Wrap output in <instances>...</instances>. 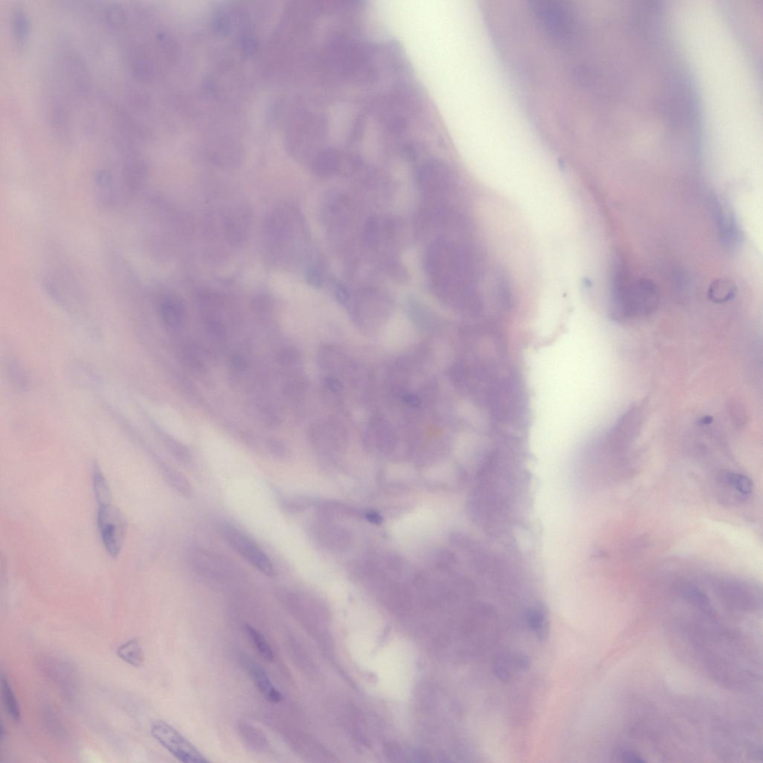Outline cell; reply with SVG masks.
I'll list each match as a JSON object with an SVG mask.
<instances>
[{"mask_svg": "<svg viewBox=\"0 0 763 763\" xmlns=\"http://www.w3.org/2000/svg\"><path fill=\"white\" fill-rule=\"evenodd\" d=\"M531 667V660L528 655L503 651L498 653L493 662V671L496 677L504 683H510L517 676L526 673Z\"/></svg>", "mask_w": 763, "mask_h": 763, "instance_id": "cell-9", "label": "cell"}, {"mask_svg": "<svg viewBox=\"0 0 763 763\" xmlns=\"http://www.w3.org/2000/svg\"><path fill=\"white\" fill-rule=\"evenodd\" d=\"M322 60H323V58H322ZM323 64H324V62H323ZM324 70H325V68H324ZM325 74H326V72H325ZM326 78H327V76H326ZM327 83H328V81H327ZM328 91H329V90H328Z\"/></svg>", "mask_w": 763, "mask_h": 763, "instance_id": "cell-28", "label": "cell"}, {"mask_svg": "<svg viewBox=\"0 0 763 763\" xmlns=\"http://www.w3.org/2000/svg\"><path fill=\"white\" fill-rule=\"evenodd\" d=\"M325 384H326L327 387L333 393H339L342 389L341 383L333 378H327L325 380Z\"/></svg>", "mask_w": 763, "mask_h": 763, "instance_id": "cell-25", "label": "cell"}, {"mask_svg": "<svg viewBox=\"0 0 763 763\" xmlns=\"http://www.w3.org/2000/svg\"><path fill=\"white\" fill-rule=\"evenodd\" d=\"M530 8L546 35L562 47H573L580 34L574 8L562 0H533Z\"/></svg>", "mask_w": 763, "mask_h": 763, "instance_id": "cell-2", "label": "cell"}, {"mask_svg": "<svg viewBox=\"0 0 763 763\" xmlns=\"http://www.w3.org/2000/svg\"><path fill=\"white\" fill-rule=\"evenodd\" d=\"M526 625L532 630L539 642L545 643L551 630V619L548 610L542 602L535 603L528 607L525 612Z\"/></svg>", "mask_w": 763, "mask_h": 763, "instance_id": "cell-11", "label": "cell"}, {"mask_svg": "<svg viewBox=\"0 0 763 763\" xmlns=\"http://www.w3.org/2000/svg\"><path fill=\"white\" fill-rule=\"evenodd\" d=\"M188 562L193 573L211 582L227 584L244 578L240 567L228 558L207 549H191Z\"/></svg>", "mask_w": 763, "mask_h": 763, "instance_id": "cell-3", "label": "cell"}, {"mask_svg": "<svg viewBox=\"0 0 763 763\" xmlns=\"http://www.w3.org/2000/svg\"><path fill=\"white\" fill-rule=\"evenodd\" d=\"M402 400L405 404L411 407H418L421 404L419 396L412 394H404Z\"/></svg>", "mask_w": 763, "mask_h": 763, "instance_id": "cell-24", "label": "cell"}, {"mask_svg": "<svg viewBox=\"0 0 763 763\" xmlns=\"http://www.w3.org/2000/svg\"><path fill=\"white\" fill-rule=\"evenodd\" d=\"M11 25L17 47L19 49H23L26 46L29 38L30 23L22 8L18 7L13 10Z\"/></svg>", "mask_w": 763, "mask_h": 763, "instance_id": "cell-14", "label": "cell"}, {"mask_svg": "<svg viewBox=\"0 0 763 763\" xmlns=\"http://www.w3.org/2000/svg\"><path fill=\"white\" fill-rule=\"evenodd\" d=\"M737 294V287L730 279L721 278L710 285L708 296L712 301L724 303L734 299Z\"/></svg>", "mask_w": 763, "mask_h": 763, "instance_id": "cell-16", "label": "cell"}, {"mask_svg": "<svg viewBox=\"0 0 763 763\" xmlns=\"http://www.w3.org/2000/svg\"><path fill=\"white\" fill-rule=\"evenodd\" d=\"M150 731L159 744L170 754L184 763L210 762L205 756L184 736L166 721H151Z\"/></svg>", "mask_w": 763, "mask_h": 763, "instance_id": "cell-6", "label": "cell"}, {"mask_svg": "<svg viewBox=\"0 0 763 763\" xmlns=\"http://www.w3.org/2000/svg\"><path fill=\"white\" fill-rule=\"evenodd\" d=\"M722 479L732 489L744 496H748L754 490V483L748 476L736 472H727Z\"/></svg>", "mask_w": 763, "mask_h": 763, "instance_id": "cell-20", "label": "cell"}, {"mask_svg": "<svg viewBox=\"0 0 763 763\" xmlns=\"http://www.w3.org/2000/svg\"><path fill=\"white\" fill-rule=\"evenodd\" d=\"M271 453L280 459H286L288 455L287 446L278 441H271L269 444Z\"/></svg>", "mask_w": 763, "mask_h": 763, "instance_id": "cell-22", "label": "cell"}, {"mask_svg": "<svg viewBox=\"0 0 763 763\" xmlns=\"http://www.w3.org/2000/svg\"><path fill=\"white\" fill-rule=\"evenodd\" d=\"M680 596L687 600V602L697 606L702 612L710 617L714 616L713 607L707 596L696 586L689 584H680L678 587Z\"/></svg>", "mask_w": 763, "mask_h": 763, "instance_id": "cell-15", "label": "cell"}, {"mask_svg": "<svg viewBox=\"0 0 763 763\" xmlns=\"http://www.w3.org/2000/svg\"><path fill=\"white\" fill-rule=\"evenodd\" d=\"M97 525L101 541L111 557H117L123 548L127 533V521L117 508L110 505L100 506Z\"/></svg>", "mask_w": 763, "mask_h": 763, "instance_id": "cell-7", "label": "cell"}, {"mask_svg": "<svg viewBox=\"0 0 763 763\" xmlns=\"http://www.w3.org/2000/svg\"><path fill=\"white\" fill-rule=\"evenodd\" d=\"M94 491L99 507L111 504V493L108 483L98 466H95L93 473Z\"/></svg>", "mask_w": 763, "mask_h": 763, "instance_id": "cell-19", "label": "cell"}, {"mask_svg": "<svg viewBox=\"0 0 763 763\" xmlns=\"http://www.w3.org/2000/svg\"><path fill=\"white\" fill-rule=\"evenodd\" d=\"M301 224L298 212L292 207L284 206L271 213L265 236L270 260L276 265L287 267L294 259Z\"/></svg>", "mask_w": 763, "mask_h": 763, "instance_id": "cell-1", "label": "cell"}, {"mask_svg": "<svg viewBox=\"0 0 763 763\" xmlns=\"http://www.w3.org/2000/svg\"><path fill=\"white\" fill-rule=\"evenodd\" d=\"M619 757L623 759L624 762H644L645 760L642 757H639L635 753L630 751H623L620 753Z\"/></svg>", "mask_w": 763, "mask_h": 763, "instance_id": "cell-23", "label": "cell"}, {"mask_svg": "<svg viewBox=\"0 0 763 763\" xmlns=\"http://www.w3.org/2000/svg\"><path fill=\"white\" fill-rule=\"evenodd\" d=\"M158 310L162 322L169 328H178L185 321V304L176 296L162 298L159 302Z\"/></svg>", "mask_w": 763, "mask_h": 763, "instance_id": "cell-12", "label": "cell"}, {"mask_svg": "<svg viewBox=\"0 0 763 763\" xmlns=\"http://www.w3.org/2000/svg\"><path fill=\"white\" fill-rule=\"evenodd\" d=\"M660 290L656 283L647 278L630 282L617 319L626 320L648 317L660 303Z\"/></svg>", "mask_w": 763, "mask_h": 763, "instance_id": "cell-4", "label": "cell"}, {"mask_svg": "<svg viewBox=\"0 0 763 763\" xmlns=\"http://www.w3.org/2000/svg\"><path fill=\"white\" fill-rule=\"evenodd\" d=\"M321 60H322V58H321ZM322 63H323V60H322ZM323 66H324V64H323ZM324 74H325V70H324ZM325 77H326V74H325ZM326 81H327V78H326ZM327 86H328V83H327Z\"/></svg>", "mask_w": 763, "mask_h": 763, "instance_id": "cell-27", "label": "cell"}, {"mask_svg": "<svg viewBox=\"0 0 763 763\" xmlns=\"http://www.w3.org/2000/svg\"><path fill=\"white\" fill-rule=\"evenodd\" d=\"M1 690L3 705L8 716L15 721L19 722L22 720V714L18 702L11 685L4 674L1 675Z\"/></svg>", "mask_w": 763, "mask_h": 763, "instance_id": "cell-18", "label": "cell"}, {"mask_svg": "<svg viewBox=\"0 0 763 763\" xmlns=\"http://www.w3.org/2000/svg\"><path fill=\"white\" fill-rule=\"evenodd\" d=\"M249 217L240 210L233 211L226 218L228 237L231 242L238 245L246 240L249 230Z\"/></svg>", "mask_w": 763, "mask_h": 763, "instance_id": "cell-13", "label": "cell"}, {"mask_svg": "<svg viewBox=\"0 0 763 763\" xmlns=\"http://www.w3.org/2000/svg\"><path fill=\"white\" fill-rule=\"evenodd\" d=\"M232 364L234 369L239 371L245 370L247 366L246 360L240 357V355H235V357L232 359Z\"/></svg>", "mask_w": 763, "mask_h": 763, "instance_id": "cell-26", "label": "cell"}, {"mask_svg": "<svg viewBox=\"0 0 763 763\" xmlns=\"http://www.w3.org/2000/svg\"><path fill=\"white\" fill-rule=\"evenodd\" d=\"M246 632L251 644L255 647L261 657L269 661V662H271L274 660V653L267 639L258 629L251 626H246Z\"/></svg>", "mask_w": 763, "mask_h": 763, "instance_id": "cell-21", "label": "cell"}, {"mask_svg": "<svg viewBox=\"0 0 763 763\" xmlns=\"http://www.w3.org/2000/svg\"><path fill=\"white\" fill-rule=\"evenodd\" d=\"M710 206L720 241L726 248H737L741 241L742 235L731 211L716 196L711 197Z\"/></svg>", "mask_w": 763, "mask_h": 763, "instance_id": "cell-8", "label": "cell"}, {"mask_svg": "<svg viewBox=\"0 0 763 763\" xmlns=\"http://www.w3.org/2000/svg\"><path fill=\"white\" fill-rule=\"evenodd\" d=\"M241 663L264 698L274 704H278L283 700L281 694L274 686L266 671L255 661L247 656H242Z\"/></svg>", "mask_w": 763, "mask_h": 763, "instance_id": "cell-10", "label": "cell"}, {"mask_svg": "<svg viewBox=\"0 0 763 763\" xmlns=\"http://www.w3.org/2000/svg\"><path fill=\"white\" fill-rule=\"evenodd\" d=\"M219 528L224 540L257 571L268 577L276 574L269 557L251 537L228 523H221Z\"/></svg>", "mask_w": 763, "mask_h": 763, "instance_id": "cell-5", "label": "cell"}, {"mask_svg": "<svg viewBox=\"0 0 763 763\" xmlns=\"http://www.w3.org/2000/svg\"><path fill=\"white\" fill-rule=\"evenodd\" d=\"M117 653L119 658L132 666L140 667L144 663V653L137 639H130L121 644L117 648Z\"/></svg>", "mask_w": 763, "mask_h": 763, "instance_id": "cell-17", "label": "cell"}]
</instances>
